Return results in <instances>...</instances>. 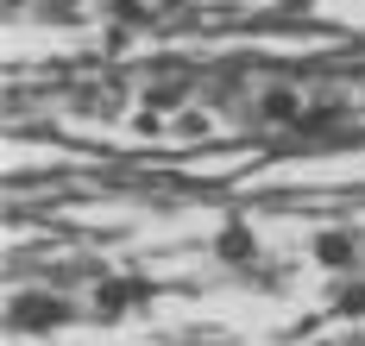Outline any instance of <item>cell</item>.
Returning <instances> with one entry per match:
<instances>
[{
    "mask_svg": "<svg viewBox=\"0 0 365 346\" xmlns=\"http://www.w3.org/2000/svg\"><path fill=\"white\" fill-rule=\"evenodd\" d=\"M13 321H19V327H51V321H63V308L57 303H19Z\"/></svg>",
    "mask_w": 365,
    "mask_h": 346,
    "instance_id": "obj_1",
    "label": "cell"
},
{
    "mask_svg": "<svg viewBox=\"0 0 365 346\" xmlns=\"http://www.w3.org/2000/svg\"><path fill=\"white\" fill-rule=\"evenodd\" d=\"M302 114V101H296L290 88H277V95H264V120H296Z\"/></svg>",
    "mask_w": 365,
    "mask_h": 346,
    "instance_id": "obj_2",
    "label": "cell"
},
{
    "mask_svg": "<svg viewBox=\"0 0 365 346\" xmlns=\"http://www.w3.org/2000/svg\"><path fill=\"white\" fill-rule=\"evenodd\" d=\"M220 252H227V258H252V233H246V227H227V233H220Z\"/></svg>",
    "mask_w": 365,
    "mask_h": 346,
    "instance_id": "obj_3",
    "label": "cell"
},
{
    "mask_svg": "<svg viewBox=\"0 0 365 346\" xmlns=\"http://www.w3.org/2000/svg\"><path fill=\"white\" fill-rule=\"evenodd\" d=\"M315 252H322V265H346V258H353V239H340V233H328V239H322Z\"/></svg>",
    "mask_w": 365,
    "mask_h": 346,
    "instance_id": "obj_4",
    "label": "cell"
},
{
    "mask_svg": "<svg viewBox=\"0 0 365 346\" xmlns=\"http://www.w3.org/2000/svg\"><path fill=\"white\" fill-rule=\"evenodd\" d=\"M340 308H346V315H365V283H346V296H340Z\"/></svg>",
    "mask_w": 365,
    "mask_h": 346,
    "instance_id": "obj_5",
    "label": "cell"
}]
</instances>
